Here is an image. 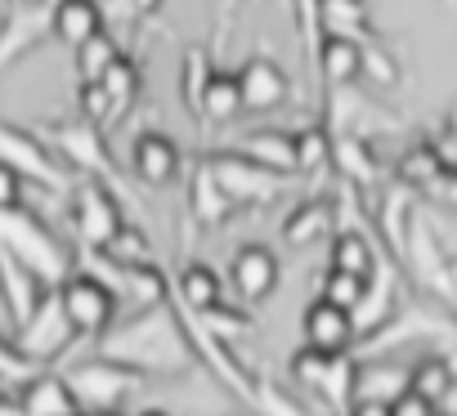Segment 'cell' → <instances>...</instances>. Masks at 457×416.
<instances>
[{
    "mask_svg": "<svg viewBox=\"0 0 457 416\" xmlns=\"http://www.w3.org/2000/svg\"><path fill=\"white\" fill-rule=\"evenodd\" d=\"M99 354L144 371L148 380L153 376H175L193 358L170 305H153V309H139L130 322H117L108 336H99Z\"/></svg>",
    "mask_w": 457,
    "mask_h": 416,
    "instance_id": "cell-1",
    "label": "cell"
},
{
    "mask_svg": "<svg viewBox=\"0 0 457 416\" xmlns=\"http://www.w3.org/2000/svg\"><path fill=\"white\" fill-rule=\"evenodd\" d=\"M0 247L14 260H23L50 287H59L77 265V251L63 238H54L32 211H23V206H5V211H0Z\"/></svg>",
    "mask_w": 457,
    "mask_h": 416,
    "instance_id": "cell-2",
    "label": "cell"
},
{
    "mask_svg": "<svg viewBox=\"0 0 457 416\" xmlns=\"http://www.w3.org/2000/svg\"><path fill=\"white\" fill-rule=\"evenodd\" d=\"M63 380H68V389H72V398H77L81 412H121L126 398H135L148 385L144 371H135V367H126V363H117L108 354H95V358L72 363L63 371Z\"/></svg>",
    "mask_w": 457,
    "mask_h": 416,
    "instance_id": "cell-3",
    "label": "cell"
},
{
    "mask_svg": "<svg viewBox=\"0 0 457 416\" xmlns=\"http://www.w3.org/2000/svg\"><path fill=\"white\" fill-rule=\"evenodd\" d=\"M46 130V143L68 161V170L77 175V179H99V184H108L112 192H126L121 188V170H117V161H112V152H108V143H104V130L99 126H90V121H50V126H41Z\"/></svg>",
    "mask_w": 457,
    "mask_h": 416,
    "instance_id": "cell-4",
    "label": "cell"
},
{
    "mask_svg": "<svg viewBox=\"0 0 457 416\" xmlns=\"http://www.w3.org/2000/svg\"><path fill=\"white\" fill-rule=\"evenodd\" d=\"M54 291H59V305H63V318H68L72 336L99 340V336H108V331L117 327L121 296H117L108 282H99L95 273L72 269V273H68V278H63Z\"/></svg>",
    "mask_w": 457,
    "mask_h": 416,
    "instance_id": "cell-5",
    "label": "cell"
},
{
    "mask_svg": "<svg viewBox=\"0 0 457 416\" xmlns=\"http://www.w3.org/2000/svg\"><path fill=\"white\" fill-rule=\"evenodd\" d=\"M197 157L211 166V175L220 179V188L228 192L234 206H270L292 188V175L265 170V166H256L252 157H243L234 148H211V152H197Z\"/></svg>",
    "mask_w": 457,
    "mask_h": 416,
    "instance_id": "cell-6",
    "label": "cell"
},
{
    "mask_svg": "<svg viewBox=\"0 0 457 416\" xmlns=\"http://www.w3.org/2000/svg\"><path fill=\"white\" fill-rule=\"evenodd\" d=\"M0 161H5L10 170H19L23 179L50 188V192H72L77 175L68 170L63 157H54L41 135H32V126H14V121H0Z\"/></svg>",
    "mask_w": 457,
    "mask_h": 416,
    "instance_id": "cell-7",
    "label": "cell"
},
{
    "mask_svg": "<svg viewBox=\"0 0 457 416\" xmlns=\"http://www.w3.org/2000/svg\"><path fill=\"white\" fill-rule=\"evenodd\" d=\"M68 216H72V233H77V251H104L112 242V233L126 224L121 220V192H112L99 179H77L68 192Z\"/></svg>",
    "mask_w": 457,
    "mask_h": 416,
    "instance_id": "cell-8",
    "label": "cell"
},
{
    "mask_svg": "<svg viewBox=\"0 0 457 416\" xmlns=\"http://www.w3.org/2000/svg\"><path fill=\"white\" fill-rule=\"evenodd\" d=\"M77 336H72V327H68V318H63V305H59V291L50 287L46 296H41V305L32 309V318L19 327V354L32 363V367H46V363H54V358H63V349L72 345Z\"/></svg>",
    "mask_w": 457,
    "mask_h": 416,
    "instance_id": "cell-9",
    "label": "cell"
},
{
    "mask_svg": "<svg viewBox=\"0 0 457 416\" xmlns=\"http://www.w3.org/2000/svg\"><path fill=\"white\" fill-rule=\"evenodd\" d=\"M278 273H283V269H278V256H274L265 242H247V247H238L234 260H228V269H224L228 287H234L247 305L270 300L274 287H278Z\"/></svg>",
    "mask_w": 457,
    "mask_h": 416,
    "instance_id": "cell-10",
    "label": "cell"
},
{
    "mask_svg": "<svg viewBox=\"0 0 457 416\" xmlns=\"http://www.w3.org/2000/svg\"><path fill=\"white\" fill-rule=\"evenodd\" d=\"M54 5H10L0 14V72L14 68L32 45H41L54 28H50Z\"/></svg>",
    "mask_w": 457,
    "mask_h": 416,
    "instance_id": "cell-11",
    "label": "cell"
},
{
    "mask_svg": "<svg viewBox=\"0 0 457 416\" xmlns=\"http://www.w3.org/2000/svg\"><path fill=\"white\" fill-rule=\"evenodd\" d=\"M301 336L310 349H323V354H354V340H359V327H354V314L350 309H337L328 300H310L305 314H301Z\"/></svg>",
    "mask_w": 457,
    "mask_h": 416,
    "instance_id": "cell-12",
    "label": "cell"
},
{
    "mask_svg": "<svg viewBox=\"0 0 457 416\" xmlns=\"http://www.w3.org/2000/svg\"><path fill=\"white\" fill-rule=\"evenodd\" d=\"M238 90H243V108H252V112H274L278 103H287V72H283V63L278 59H270V54H247L243 63H238Z\"/></svg>",
    "mask_w": 457,
    "mask_h": 416,
    "instance_id": "cell-13",
    "label": "cell"
},
{
    "mask_svg": "<svg viewBox=\"0 0 457 416\" xmlns=\"http://www.w3.org/2000/svg\"><path fill=\"white\" fill-rule=\"evenodd\" d=\"M179 166H184V152H179V143L170 135H162V130H139L135 135V143H130V170H135L139 184L162 188V184H170L179 175Z\"/></svg>",
    "mask_w": 457,
    "mask_h": 416,
    "instance_id": "cell-14",
    "label": "cell"
},
{
    "mask_svg": "<svg viewBox=\"0 0 457 416\" xmlns=\"http://www.w3.org/2000/svg\"><path fill=\"white\" fill-rule=\"evenodd\" d=\"M224 273L215 269V265H206V260H184L179 269H175V278H170V300L179 305V309H188V314H206V309H215V305H224Z\"/></svg>",
    "mask_w": 457,
    "mask_h": 416,
    "instance_id": "cell-15",
    "label": "cell"
},
{
    "mask_svg": "<svg viewBox=\"0 0 457 416\" xmlns=\"http://www.w3.org/2000/svg\"><path fill=\"white\" fill-rule=\"evenodd\" d=\"M14 403H19L23 416H81V407H77L63 371H50V367H41L37 376H28L19 385Z\"/></svg>",
    "mask_w": 457,
    "mask_h": 416,
    "instance_id": "cell-16",
    "label": "cell"
},
{
    "mask_svg": "<svg viewBox=\"0 0 457 416\" xmlns=\"http://www.w3.org/2000/svg\"><path fill=\"white\" fill-rule=\"evenodd\" d=\"M50 291V282H41L23 260H14L5 247H0V300H5L14 327H23L32 318V309L41 305V296Z\"/></svg>",
    "mask_w": 457,
    "mask_h": 416,
    "instance_id": "cell-17",
    "label": "cell"
},
{
    "mask_svg": "<svg viewBox=\"0 0 457 416\" xmlns=\"http://www.w3.org/2000/svg\"><path fill=\"white\" fill-rule=\"evenodd\" d=\"M228 148L243 152V157H252V161H256V166H265V170L296 175V135H292V130H283V126H261V130H252V135L234 139Z\"/></svg>",
    "mask_w": 457,
    "mask_h": 416,
    "instance_id": "cell-18",
    "label": "cell"
},
{
    "mask_svg": "<svg viewBox=\"0 0 457 416\" xmlns=\"http://www.w3.org/2000/svg\"><path fill=\"white\" fill-rule=\"evenodd\" d=\"M395 314H399V278H395V265L381 260V265L372 269L368 287H363V300L354 305V327L368 336V331H377L381 322H390Z\"/></svg>",
    "mask_w": 457,
    "mask_h": 416,
    "instance_id": "cell-19",
    "label": "cell"
},
{
    "mask_svg": "<svg viewBox=\"0 0 457 416\" xmlns=\"http://www.w3.org/2000/svg\"><path fill=\"white\" fill-rule=\"evenodd\" d=\"M238 206L228 201V192L220 188V179L211 175V166L197 157L193 161V175H188V216L202 224V229H220Z\"/></svg>",
    "mask_w": 457,
    "mask_h": 416,
    "instance_id": "cell-20",
    "label": "cell"
},
{
    "mask_svg": "<svg viewBox=\"0 0 457 416\" xmlns=\"http://www.w3.org/2000/svg\"><path fill=\"white\" fill-rule=\"evenodd\" d=\"M412 220H417V201H412V188L403 184H390L381 206H377V229L386 238V251L390 260L403 265V251H408V233H412Z\"/></svg>",
    "mask_w": 457,
    "mask_h": 416,
    "instance_id": "cell-21",
    "label": "cell"
},
{
    "mask_svg": "<svg viewBox=\"0 0 457 416\" xmlns=\"http://www.w3.org/2000/svg\"><path fill=\"white\" fill-rule=\"evenodd\" d=\"M332 175L354 188H372L381 184V161L363 135H332Z\"/></svg>",
    "mask_w": 457,
    "mask_h": 416,
    "instance_id": "cell-22",
    "label": "cell"
},
{
    "mask_svg": "<svg viewBox=\"0 0 457 416\" xmlns=\"http://www.w3.org/2000/svg\"><path fill=\"white\" fill-rule=\"evenodd\" d=\"M337 233V211H332V197H305L292 206V216L283 220V242L287 247H314L319 238Z\"/></svg>",
    "mask_w": 457,
    "mask_h": 416,
    "instance_id": "cell-23",
    "label": "cell"
},
{
    "mask_svg": "<svg viewBox=\"0 0 457 416\" xmlns=\"http://www.w3.org/2000/svg\"><path fill=\"white\" fill-rule=\"evenodd\" d=\"M314 77L332 90H350L363 77V45L345 41V37H323L319 59H314Z\"/></svg>",
    "mask_w": 457,
    "mask_h": 416,
    "instance_id": "cell-24",
    "label": "cell"
},
{
    "mask_svg": "<svg viewBox=\"0 0 457 416\" xmlns=\"http://www.w3.org/2000/svg\"><path fill=\"white\" fill-rule=\"evenodd\" d=\"M50 28H54V37H59L68 50H77V45H86L90 37L108 32V23H104V5H99V0H54Z\"/></svg>",
    "mask_w": 457,
    "mask_h": 416,
    "instance_id": "cell-25",
    "label": "cell"
},
{
    "mask_svg": "<svg viewBox=\"0 0 457 416\" xmlns=\"http://www.w3.org/2000/svg\"><path fill=\"white\" fill-rule=\"evenodd\" d=\"M319 28H323V37H345L359 45L377 41L368 0H319Z\"/></svg>",
    "mask_w": 457,
    "mask_h": 416,
    "instance_id": "cell-26",
    "label": "cell"
},
{
    "mask_svg": "<svg viewBox=\"0 0 457 416\" xmlns=\"http://www.w3.org/2000/svg\"><path fill=\"white\" fill-rule=\"evenodd\" d=\"M386 256L377 251V238L368 229H337L332 233V251H328V265L341 269V273H354V278H372V269L381 265Z\"/></svg>",
    "mask_w": 457,
    "mask_h": 416,
    "instance_id": "cell-27",
    "label": "cell"
},
{
    "mask_svg": "<svg viewBox=\"0 0 457 416\" xmlns=\"http://www.w3.org/2000/svg\"><path fill=\"white\" fill-rule=\"evenodd\" d=\"M444 179H448V170L439 166V157H435V148L426 139L412 143L399 157V166H395V184H403L412 192H444Z\"/></svg>",
    "mask_w": 457,
    "mask_h": 416,
    "instance_id": "cell-28",
    "label": "cell"
},
{
    "mask_svg": "<svg viewBox=\"0 0 457 416\" xmlns=\"http://www.w3.org/2000/svg\"><path fill=\"white\" fill-rule=\"evenodd\" d=\"M238 112H243L238 77H234V72H224V68H215V77H211V86H206V94H202L197 121H206V126H224V121H234Z\"/></svg>",
    "mask_w": 457,
    "mask_h": 416,
    "instance_id": "cell-29",
    "label": "cell"
},
{
    "mask_svg": "<svg viewBox=\"0 0 457 416\" xmlns=\"http://www.w3.org/2000/svg\"><path fill=\"white\" fill-rule=\"evenodd\" d=\"M215 68H220V63H215V54H211L206 45H188V50L179 54V99L188 103L193 117H197V108H202V94H206Z\"/></svg>",
    "mask_w": 457,
    "mask_h": 416,
    "instance_id": "cell-30",
    "label": "cell"
},
{
    "mask_svg": "<svg viewBox=\"0 0 457 416\" xmlns=\"http://www.w3.org/2000/svg\"><path fill=\"white\" fill-rule=\"evenodd\" d=\"M408 389V367H395V363H359V376H354V398H381V403H395L399 394Z\"/></svg>",
    "mask_w": 457,
    "mask_h": 416,
    "instance_id": "cell-31",
    "label": "cell"
},
{
    "mask_svg": "<svg viewBox=\"0 0 457 416\" xmlns=\"http://www.w3.org/2000/svg\"><path fill=\"white\" fill-rule=\"evenodd\" d=\"M99 86L108 90V99H112V112H117V121L135 108V99H139V86H144V72H139V63L130 59V54H117L112 59V68L99 77Z\"/></svg>",
    "mask_w": 457,
    "mask_h": 416,
    "instance_id": "cell-32",
    "label": "cell"
},
{
    "mask_svg": "<svg viewBox=\"0 0 457 416\" xmlns=\"http://www.w3.org/2000/svg\"><path fill=\"white\" fill-rule=\"evenodd\" d=\"M453 380H457V371L448 367L444 354H421V358L408 367V389L421 394L426 403H439V398L453 389Z\"/></svg>",
    "mask_w": 457,
    "mask_h": 416,
    "instance_id": "cell-33",
    "label": "cell"
},
{
    "mask_svg": "<svg viewBox=\"0 0 457 416\" xmlns=\"http://www.w3.org/2000/svg\"><path fill=\"white\" fill-rule=\"evenodd\" d=\"M292 135H296V175H328L332 170V130L301 126Z\"/></svg>",
    "mask_w": 457,
    "mask_h": 416,
    "instance_id": "cell-34",
    "label": "cell"
},
{
    "mask_svg": "<svg viewBox=\"0 0 457 416\" xmlns=\"http://www.w3.org/2000/svg\"><path fill=\"white\" fill-rule=\"evenodd\" d=\"M104 251H108V260H117V265H126V269H139V265H157V251H153L148 233H144V229H135V224H121V229L112 233V242H108Z\"/></svg>",
    "mask_w": 457,
    "mask_h": 416,
    "instance_id": "cell-35",
    "label": "cell"
},
{
    "mask_svg": "<svg viewBox=\"0 0 457 416\" xmlns=\"http://www.w3.org/2000/svg\"><path fill=\"white\" fill-rule=\"evenodd\" d=\"M215 340H224V345H234V340H243L256 322H252V314L247 309H234V305H215V309H206V314H193Z\"/></svg>",
    "mask_w": 457,
    "mask_h": 416,
    "instance_id": "cell-36",
    "label": "cell"
},
{
    "mask_svg": "<svg viewBox=\"0 0 457 416\" xmlns=\"http://www.w3.org/2000/svg\"><path fill=\"white\" fill-rule=\"evenodd\" d=\"M72 54H77V81H99L121 50H117V41H112L108 32H99V37H90L86 45H77Z\"/></svg>",
    "mask_w": 457,
    "mask_h": 416,
    "instance_id": "cell-37",
    "label": "cell"
},
{
    "mask_svg": "<svg viewBox=\"0 0 457 416\" xmlns=\"http://www.w3.org/2000/svg\"><path fill=\"white\" fill-rule=\"evenodd\" d=\"M363 287H368V278H354V273H341V269L328 265L323 278H319V300H328V305L354 314V305L363 300Z\"/></svg>",
    "mask_w": 457,
    "mask_h": 416,
    "instance_id": "cell-38",
    "label": "cell"
},
{
    "mask_svg": "<svg viewBox=\"0 0 457 416\" xmlns=\"http://www.w3.org/2000/svg\"><path fill=\"white\" fill-rule=\"evenodd\" d=\"M363 77H368L372 86H381V90H395V86L403 81V68H399V59H395L381 41H368V45H363Z\"/></svg>",
    "mask_w": 457,
    "mask_h": 416,
    "instance_id": "cell-39",
    "label": "cell"
},
{
    "mask_svg": "<svg viewBox=\"0 0 457 416\" xmlns=\"http://www.w3.org/2000/svg\"><path fill=\"white\" fill-rule=\"evenodd\" d=\"M77 112H81V121H90V126H99V130L117 121L112 99H108V90H104L99 81H77Z\"/></svg>",
    "mask_w": 457,
    "mask_h": 416,
    "instance_id": "cell-40",
    "label": "cell"
},
{
    "mask_svg": "<svg viewBox=\"0 0 457 416\" xmlns=\"http://www.w3.org/2000/svg\"><path fill=\"white\" fill-rule=\"evenodd\" d=\"M332 358L337 354H323V349H310V345H301L296 354H292V363H287V371L305 385V389H319L323 385V376H328V367H332Z\"/></svg>",
    "mask_w": 457,
    "mask_h": 416,
    "instance_id": "cell-41",
    "label": "cell"
},
{
    "mask_svg": "<svg viewBox=\"0 0 457 416\" xmlns=\"http://www.w3.org/2000/svg\"><path fill=\"white\" fill-rule=\"evenodd\" d=\"M166 0H108L104 5V23H135V19H153Z\"/></svg>",
    "mask_w": 457,
    "mask_h": 416,
    "instance_id": "cell-42",
    "label": "cell"
},
{
    "mask_svg": "<svg viewBox=\"0 0 457 416\" xmlns=\"http://www.w3.org/2000/svg\"><path fill=\"white\" fill-rule=\"evenodd\" d=\"M37 371H41V367H32V363L19 354L14 340H0V385H14V380L23 385V380L37 376Z\"/></svg>",
    "mask_w": 457,
    "mask_h": 416,
    "instance_id": "cell-43",
    "label": "cell"
},
{
    "mask_svg": "<svg viewBox=\"0 0 457 416\" xmlns=\"http://www.w3.org/2000/svg\"><path fill=\"white\" fill-rule=\"evenodd\" d=\"M261 416H305V407H296L287 394H278L274 385H265V380H256V403H252Z\"/></svg>",
    "mask_w": 457,
    "mask_h": 416,
    "instance_id": "cell-44",
    "label": "cell"
},
{
    "mask_svg": "<svg viewBox=\"0 0 457 416\" xmlns=\"http://www.w3.org/2000/svg\"><path fill=\"white\" fill-rule=\"evenodd\" d=\"M426 143L435 148V157H439V166H444V170H453V166H457V126H453V121H448V126H439Z\"/></svg>",
    "mask_w": 457,
    "mask_h": 416,
    "instance_id": "cell-45",
    "label": "cell"
},
{
    "mask_svg": "<svg viewBox=\"0 0 457 416\" xmlns=\"http://www.w3.org/2000/svg\"><path fill=\"white\" fill-rule=\"evenodd\" d=\"M5 206H23V175L0 161V211Z\"/></svg>",
    "mask_w": 457,
    "mask_h": 416,
    "instance_id": "cell-46",
    "label": "cell"
},
{
    "mask_svg": "<svg viewBox=\"0 0 457 416\" xmlns=\"http://www.w3.org/2000/svg\"><path fill=\"white\" fill-rule=\"evenodd\" d=\"M390 416H439V412H435V403H426L421 394L403 389V394L390 403Z\"/></svg>",
    "mask_w": 457,
    "mask_h": 416,
    "instance_id": "cell-47",
    "label": "cell"
},
{
    "mask_svg": "<svg viewBox=\"0 0 457 416\" xmlns=\"http://www.w3.org/2000/svg\"><path fill=\"white\" fill-rule=\"evenodd\" d=\"M345 416H390V403H381V398H354Z\"/></svg>",
    "mask_w": 457,
    "mask_h": 416,
    "instance_id": "cell-48",
    "label": "cell"
},
{
    "mask_svg": "<svg viewBox=\"0 0 457 416\" xmlns=\"http://www.w3.org/2000/svg\"><path fill=\"white\" fill-rule=\"evenodd\" d=\"M435 412H439V416H457V380H453V389L435 403Z\"/></svg>",
    "mask_w": 457,
    "mask_h": 416,
    "instance_id": "cell-49",
    "label": "cell"
},
{
    "mask_svg": "<svg viewBox=\"0 0 457 416\" xmlns=\"http://www.w3.org/2000/svg\"><path fill=\"white\" fill-rule=\"evenodd\" d=\"M448 282H453V305H457V256H448Z\"/></svg>",
    "mask_w": 457,
    "mask_h": 416,
    "instance_id": "cell-50",
    "label": "cell"
},
{
    "mask_svg": "<svg viewBox=\"0 0 457 416\" xmlns=\"http://www.w3.org/2000/svg\"><path fill=\"white\" fill-rule=\"evenodd\" d=\"M444 188H448V192H457V166L448 170V179H444Z\"/></svg>",
    "mask_w": 457,
    "mask_h": 416,
    "instance_id": "cell-51",
    "label": "cell"
},
{
    "mask_svg": "<svg viewBox=\"0 0 457 416\" xmlns=\"http://www.w3.org/2000/svg\"><path fill=\"white\" fill-rule=\"evenodd\" d=\"M10 5H54V0H10Z\"/></svg>",
    "mask_w": 457,
    "mask_h": 416,
    "instance_id": "cell-52",
    "label": "cell"
},
{
    "mask_svg": "<svg viewBox=\"0 0 457 416\" xmlns=\"http://www.w3.org/2000/svg\"><path fill=\"white\" fill-rule=\"evenodd\" d=\"M135 416H170V412H162V407H144V412H135Z\"/></svg>",
    "mask_w": 457,
    "mask_h": 416,
    "instance_id": "cell-53",
    "label": "cell"
},
{
    "mask_svg": "<svg viewBox=\"0 0 457 416\" xmlns=\"http://www.w3.org/2000/svg\"><path fill=\"white\" fill-rule=\"evenodd\" d=\"M81 416H126V412H81Z\"/></svg>",
    "mask_w": 457,
    "mask_h": 416,
    "instance_id": "cell-54",
    "label": "cell"
},
{
    "mask_svg": "<svg viewBox=\"0 0 457 416\" xmlns=\"http://www.w3.org/2000/svg\"><path fill=\"white\" fill-rule=\"evenodd\" d=\"M5 10H10V0H0V14H5Z\"/></svg>",
    "mask_w": 457,
    "mask_h": 416,
    "instance_id": "cell-55",
    "label": "cell"
}]
</instances>
